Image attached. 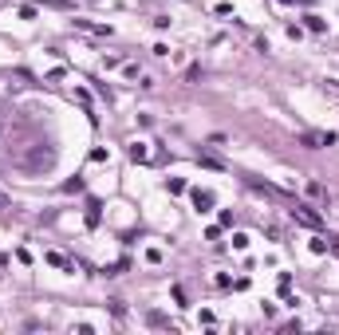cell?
Segmentation results:
<instances>
[{"instance_id": "cell-6", "label": "cell", "mask_w": 339, "mask_h": 335, "mask_svg": "<svg viewBox=\"0 0 339 335\" xmlns=\"http://www.w3.org/2000/svg\"><path fill=\"white\" fill-rule=\"evenodd\" d=\"M87 225H99V201H91V205H87Z\"/></svg>"}, {"instance_id": "cell-9", "label": "cell", "mask_w": 339, "mask_h": 335, "mask_svg": "<svg viewBox=\"0 0 339 335\" xmlns=\"http://www.w3.org/2000/svg\"><path fill=\"white\" fill-rule=\"evenodd\" d=\"M284 4H304V0H284Z\"/></svg>"}, {"instance_id": "cell-1", "label": "cell", "mask_w": 339, "mask_h": 335, "mask_svg": "<svg viewBox=\"0 0 339 335\" xmlns=\"http://www.w3.org/2000/svg\"><path fill=\"white\" fill-rule=\"evenodd\" d=\"M292 217L300 221V225H308V229H320V217L311 213L308 205H300V201H292Z\"/></svg>"}, {"instance_id": "cell-3", "label": "cell", "mask_w": 339, "mask_h": 335, "mask_svg": "<svg viewBox=\"0 0 339 335\" xmlns=\"http://www.w3.org/2000/svg\"><path fill=\"white\" fill-rule=\"evenodd\" d=\"M193 205H197V209H209V205H213V193H209V189H193Z\"/></svg>"}, {"instance_id": "cell-5", "label": "cell", "mask_w": 339, "mask_h": 335, "mask_svg": "<svg viewBox=\"0 0 339 335\" xmlns=\"http://www.w3.org/2000/svg\"><path fill=\"white\" fill-rule=\"evenodd\" d=\"M131 158H134V162H150V154H146L142 142H131Z\"/></svg>"}, {"instance_id": "cell-8", "label": "cell", "mask_w": 339, "mask_h": 335, "mask_svg": "<svg viewBox=\"0 0 339 335\" xmlns=\"http://www.w3.org/2000/svg\"><path fill=\"white\" fill-rule=\"evenodd\" d=\"M308 32H324V20L320 16H308Z\"/></svg>"}, {"instance_id": "cell-2", "label": "cell", "mask_w": 339, "mask_h": 335, "mask_svg": "<svg viewBox=\"0 0 339 335\" xmlns=\"http://www.w3.org/2000/svg\"><path fill=\"white\" fill-rule=\"evenodd\" d=\"M47 264H56V268H63V272H75V264H71V260H67V257H63V253H47Z\"/></svg>"}, {"instance_id": "cell-10", "label": "cell", "mask_w": 339, "mask_h": 335, "mask_svg": "<svg viewBox=\"0 0 339 335\" xmlns=\"http://www.w3.org/2000/svg\"><path fill=\"white\" fill-rule=\"evenodd\" d=\"M4 205H8V201H4V198H0V209H4Z\"/></svg>"}, {"instance_id": "cell-4", "label": "cell", "mask_w": 339, "mask_h": 335, "mask_svg": "<svg viewBox=\"0 0 339 335\" xmlns=\"http://www.w3.org/2000/svg\"><path fill=\"white\" fill-rule=\"evenodd\" d=\"M75 28H83V32H95V36H111V28H107V24H87V20H75Z\"/></svg>"}, {"instance_id": "cell-7", "label": "cell", "mask_w": 339, "mask_h": 335, "mask_svg": "<svg viewBox=\"0 0 339 335\" xmlns=\"http://www.w3.org/2000/svg\"><path fill=\"white\" fill-rule=\"evenodd\" d=\"M166 185H170V193H186V182H181V178H170Z\"/></svg>"}]
</instances>
